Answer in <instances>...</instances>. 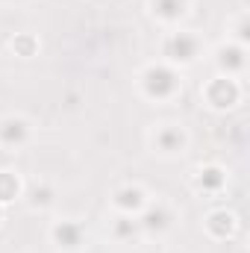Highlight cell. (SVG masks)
Wrapping results in <instances>:
<instances>
[{"instance_id":"1","label":"cell","mask_w":250,"mask_h":253,"mask_svg":"<svg viewBox=\"0 0 250 253\" xmlns=\"http://www.w3.org/2000/svg\"><path fill=\"white\" fill-rule=\"evenodd\" d=\"M177 85H180L177 74L165 65H153V68L144 71V91L150 97H171L177 91Z\"/></svg>"},{"instance_id":"2","label":"cell","mask_w":250,"mask_h":253,"mask_svg":"<svg viewBox=\"0 0 250 253\" xmlns=\"http://www.w3.org/2000/svg\"><path fill=\"white\" fill-rule=\"evenodd\" d=\"M197 50H200V42L191 33H174L165 42V56L174 62H191L197 56Z\"/></svg>"},{"instance_id":"3","label":"cell","mask_w":250,"mask_h":253,"mask_svg":"<svg viewBox=\"0 0 250 253\" xmlns=\"http://www.w3.org/2000/svg\"><path fill=\"white\" fill-rule=\"evenodd\" d=\"M27 135H30V129H27V124H24L21 118H6V121H0V141H3V144H9V147L24 144Z\"/></svg>"},{"instance_id":"4","label":"cell","mask_w":250,"mask_h":253,"mask_svg":"<svg viewBox=\"0 0 250 253\" xmlns=\"http://www.w3.org/2000/svg\"><path fill=\"white\" fill-rule=\"evenodd\" d=\"M236 85H233V80H215L209 88H206V97H209V103H215V106H230L233 100H236Z\"/></svg>"},{"instance_id":"5","label":"cell","mask_w":250,"mask_h":253,"mask_svg":"<svg viewBox=\"0 0 250 253\" xmlns=\"http://www.w3.org/2000/svg\"><path fill=\"white\" fill-rule=\"evenodd\" d=\"M168 224H171V212H168L165 206L147 209V212L141 215V221H138V227H141V230H150V233H162V230H168Z\"/></svg>"},{"instance_id":"6","label":"cell","mask_w":250,"mask_h":253,"mask_svg":"<svg viewBox=\"0 0 250 253\" xmlns=\"http://www.w3.org/2000/svg\"><path fill=\"white\" fill-rule=\"evenodd\" d=\"M53 239H56L59 248H77L83 242V227L74 224V221H62V224L53 227Z\"/></svg>"},{"instance_id":"7","label":"cell","mask_w":250,"mask_h":253,"mask_svg":"<svg viewBox=\"0 0 250 253\" xmlns=\"http://www.w3.org/2000/svg\"><path fill=\"white\" fill-rule=\"evenodd\" d=\"M183 144H186V135L177 126H165L156 132V147L162 153H177V150H183Z\"/></svg>"},{"instance_id":"8","label":"cell","mask_w":250,"mask_h":253,"mask_svg":"<svg viewBox=\"0 0 250 253\" xmlns=\"http://www.w3.org/2000/svg\"><path fill=\"white\" fill-rule=\"evenodd\" d=\"M153 12L165 21H177L186 12V0H153Z\"/></svg>"},{"instance_id":"9","label":"cell","mask_w":250,"mask_h":253,"mask_svg":"<svg viewBox=\"0 0 250 253\" xmlns=\"http://www.w3.org/2000/svg\"><path fill=\"white\" fill-rule=\"evenodd\" d=\"M115 203L124 209V212H135V209H141L144 206V194L138 189H121L115 194Z\"/></svg>"},{"instance_id":"10","label":"cell","mask_w":250,"mask_h":253,"mask_svg":"<svg viewBox=\"0 0 250 253\" xmlns=\"http://www.w3.org/2000/svg\"><path fill=\"white\" fill-rule=\"evenodd\" d=\"M218 62H221L224 71H239V68L245 65V59H242V50H239V47H230V50L224 47V50L218 53Z\"/></svg>"},{"instance_id":"11","label":"cell","mask_w":250,"mask_h":253,"mask_svg":"<svg viewBox=\"0 0 250 253\" xmlns=\"http://www.w3.org/2000/svg\"><path fill=\"white\" fill-rule=\"evenodd\" d=\"M209 230H212L215 236H227V233L233 230V215H227V212H215V215L209 218Z\"/></svg>"},{"instance_id":"12","label":"cell","mask_w":250,"mask_h":253,"mask_svg":"<svg viewBox=\"0 0 250 253\" xmlns=\"http://www.w3.org/2000/svg\"><path fill=\"white\" fill-rule=\"evenodd\" d=\"M15 194H18V177L0 171V203H3V200H12Z\"/></svg>"},{"instance_id":"13","label":"cell","mask_w":250,"mask_h":253,"mask_svg":"<svg viewBox=\"0 0 250 253\" xmlns=\"http://www.w3.org/2000/svg\"><path fill=\"white\" fill-rule=\"evenodd\" d=\"M200 186L203 189H221L224 186V174L218 168H206V171H200Z\"/></svg>"},{"instance_id":"14","label":"cell","mask_w":250,"mask_h":253,"mask_svg":"<svg viewBox=\"0 0 250 253\" xmlns=\"http://www.w3.org/2000/svg\"><path fill=\"white\" fill-rule=\"evenodd\" d=\"M138 233V221H132V218H118L115 221V236L118 239H132Z\"/></svg>"},{"instance_id":"15","label":"cell","mask_w":250,"mask_h":253,"mask_svg":"<svg viewBox=\"0 0 250 253\" xmlns=\"http://www.w3.org/2000/svg\"><path fill=\"white\" fill-rule=\"evenodd\" d=\"M50 197H53V191L47 189V186H44V189H33V203H36V206H47Z\"/></svg>"},{"instance_id":"16","label":"cell","mask_w":250,"mask_h":253,"mask_svg":"<svg viewBox=\"0 0 250 253\" xmlns=\"http://www.w3.org/2000/svg\"><path fill=\"white\" fill-rule=\"evenodd\" d=\"M15 47H21L24 53H30V50H33V39H30V36H24V39H18V42H15Z\"/></svg>"},{"instance_id":"17","label":"cell","mask_w":250,"mask_h":253,"mask_svg":"<svg viewBox=\"0 0 250 253\" xmlns=\"http://www.w3.org/2000/svg\"><path fill=\"white\" fill-rule=\"evenodd\" d=\"M0 218H3V209H0Z\"/></svg>"}]
</instances>
